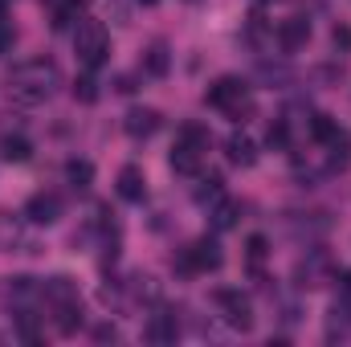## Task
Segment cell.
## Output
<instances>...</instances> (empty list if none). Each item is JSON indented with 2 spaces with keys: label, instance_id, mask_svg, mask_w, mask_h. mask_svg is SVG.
Instances as JSON below:
<instances>
[{
  "label": "cell",
  "instance_id": "cell-1",
  "mask_svg": "<svg viewBox=\"0 0 351 347\" xmlns=\"http://www.w3.org/2000/svg\"><path fill=\"white\" fill-rule=\"evenodd\" d=\"M58 86H62V70L53 58H29V62L12 66V74H8V94L25 106L45 102Z\"/></svg>",
  "mask_w": 351,
  "mask_h": 347
},
{
  "label": "cell",
  "instance_id": "cell-2",
  "mask_svg": "<svg viewBox=\"0 0 351 347\" xmlns=\"http://www.w3.org/2000/svg\"><path fill=\"white\" fill-rule=\"evenodd\" d=\"M204 102L208 106H217V110H225L229 119H237L241 123V115H250L254 110V102H250V86L241 82V78H217L213 86H208V94H204Z\"/></svg>",
  "mask_w": 351,
  "mask_h": 347
},
{
  "label": "cell",
  "instance_id": "cell-3",
  "mask_svg": "<svg viewBox=\"0 0 351 347\" xmlns=\"http://www.w3.org/2000/svg\"><path fill=\"white\" fill-rule=\"evenodd\" d=\"M74 53H78V62H82L86 70H98V66L106 62V53H110V33L102 29V21H82V25L74 29Z\"/></svg>",
  "mask_w": 351,
  "mask_h": 347
},
{
  "label": "cell",
  "instance_id": "cell-4",
  "mask_svg": "<svg viewBox=\"0 0 351 347\" xmlns=\"http://www.w3.org/2000/svg\"><path fill=\"white\" fill-rule=\"evenodd\" d=\"M221 246L213 241V237H200V241H192L188 250H184V258H180V270L184 274H208V270H221Z\"/></svg>",
  "mask_w": 351,
  "mask_h": 347
},
{
  "label": "cell",
  "instance_id": "cell-5",
  "mask_svg": "<svg viewBox=\"0 0 351 347\" xmlns=\"http://www.w3.org/2000/svg\"><path fill=\"white\" fill-rule=\"evenodd\" d=\"M213 302L221 307V315H225V323H229L233 331H250V327H254V307H250V298H245L241 290H217Z\"/></svg>",
  "mask_w": 351,
  "mask_h": 347
},
{
  "label": "cell",
  "instance_id": "cell-6",
  "mask_svg": "<svg viewBox=\"0 0 351 347\" xmlns=\"http://www.w3.org/2000/svg\"><path fill=\"white\" fill-rule=\"evenodd\" d=\"M123 131H127L131 139H152V135L160 131V110H152V106H131L127 119H123Z\"/></svg>",
  "mask_w": 351,
  "mask_h": 347
},
{
  "label": "cell",
  "instance_id": "cell-7",
  "mask_svg": "<svg viewBox=\"0 0 351 347\" xmlns=\"http://www.w3.org/2000/svg\"><path fill=\"white\" fill-rule=\"evenodd\" d=\"M25 217H29V225H53L62 217V200L53 192H37V196H29Z\"/></svg>",
  "mask_w": 351,
  "mask_h": 347
},
{
  "label": "cell",
  "instance_id": "cell-8",
  "mask_svg": "<svg viewBox=\"0 0 351 347\" xmlns=\"http://www.w3.org/2000/svg\"><path fill=\"white\" fill-rule=\"evenodd\" d=\"M306 41H311V21H306V16H290V21L278 25V45H282L286 53H298Z\"/></svg>",
  "mask_w": 351,
  "mask_h": 347
},
{
  "label": "cell",
  "instance_id": "cell-9",
  "mask_svg": "<svg viewBox=\"0 0 351 347\" xmlns=\"http://www.w3.org/2000/svg\"><path fill=\"white\" fill-rule=\"evenodd\" d=\"M172 172L176 176H200V164H204V152L192 147V143H176L172 147Z\"/></svg>",
  "mask_w": 351,
  "mask_h": 347
},
{
  "label": "cell",
  "instance_id": "cell-10",
  "mask_svg": "<svg viewBox=\"0 0 351 347\" xmlns=\"http://www.w3.org/2000/svg\"><path fill=\"white\" fill-rule=\"evenodd\" d=\"M225 156H229V164H237V168H254V164H258V143H254L250 135H229Z\"/></svg>",
  "mask_w": 351,
  "mask_h": 347
},
{
  "label": "cell",
  "instance_id": "cell-11",
  "mask_svg": "<svg viewBox=\"0 0 351 347\" xmlns=\"http://www.w3.org/2000/svg\"><path fill=\"white\" fill-rule=\"evenodd\" d=\"M119 196L131 200V204H139V200L147 196V180H143V172H139L135 164H127V168L119 172Z\"/></svg>",
  "mask_w": 351,
  "mask_h": 347
},
{
  "label": "cell",
  "instance_id": "cell-12",
  "mask_svg": "<svg viewBox=\"0 0 351 347\" xmlns=\"http://www.w3.org/2000/svg\"><path fill=\"white\" fill-rule=\"evenodd\" d=\"M90 0H62L58 4V12H53V29L58 33H66V29H78L82 25V16H86Z\"/></svg>",
  "mask_w": 351,
  "mask_h": 347
},
{
  "label": "cell",
  "instance_id": "cell-13",
  "mask_svg": "<svg viewBox=\"0 0 351 347\" xmlns=\"http://www.w3.org/2000/svg\"><path fill=\"white\" fill-rule=\"evenodd\" d=\"M41 294H45V302H53V307H62V302H74L78 298V286L70 282V278H49L45 286H41Z\"/></svg>",
  "mask_w": 351,
  "mask_h": 347
},
{
  "label": "cell",
  "instance_id": "cell-14",
  "mask_svg": "<svg viewBox=\"0 0 351 347\" xmlns=\"http://www.w3.org/2000/svg\"><path fill=\"white\" fill-rule=\"evenodd\" d=\"M176 335H180V327H176L172 315H152V323H147V339L152 344H176Z\"/></svg>",
  "mask_w": 351,
  "mask_h": 347
},
{
  "label": "cell",
  "instance_id": "cell-15",
  "mask_svg": "<svg viewBox=\"0 0 351 347\" xmlns=\"http://www.w3.org/2000/svg\"><path fill=\"white\" fill-rule=\"evenodd\" d=\"M168 66H172L168 45H164V41H156V45L147 49V58H143V70H147L152 78H164V74H168Z\"/></svg>",
  "mask_w": 351,
  "mask_h": 347
},
{
  "label": "cell",
  "instance_id": "cell-16",
  "mask_svg": "<svg viewBox=\"0 0 351 347\" xmlns=\"http://www.w3.org/2000/svg\"><path fill=\"white\" fill-rule=\"evenodd\" d=\"M208 217H213V229H233L237 225V204L229 196H221L217 204H208Z\"/></svg>",
  "mask_w": 351,
  "mask_h": 347
},
{
  "label": "cell",
  "instance_id": "cell-17",
  "mask_svg": "<svg viewBox=\"0 0 351 347\" xmlns=\"http://www.w3.org/2000/svg\"><path fill=\"white\" fill-rule=\"evenodd\" d=\"M29 152H33V147H29V139H25V135H8V139L0 143V156H4L8 164H25V160H29Z\"/></svg>",
  "mask_w": 351,
  "mask_h": 347
},
{
  "label": "cell",
  "instance_id": "cell-18",
  "mask_svg": "<svg viewBox=\"0 0 351 347\" xmlns=\"http://www.w3.org/2000/svg\"><path fill=\"white\" fill-rule=\"evenodd\" d=\"M58 327L66 331V335H74L78 327H82V302L74 298V302H62L58 307Z\"/></svg>",
  "mask_w": 351,
  "mask_h": 347
},
{
  "label": "cell",
  "instance_id": "cell-19",
  "mask_svg": "<svg viewBox=\"0 0 351 347\" xmlns=\"http://www.w3.org/2000/svg\"><path fill=\"white\" fill-rule=\"evenodd\" d=\"M66 180H70L74 188H86L90 180H94V168H90L86 160H70V164H66Z\"/></svg>",
  "mask_w": 351,
  "mask_h": 347
},
{
  "label": "cell",
  "instance_id": "cell-20",
  "mask_svg": "<svg viewBox=\"0 0 351 347\" xmlns=\"http://www.w3.org/2000/svg\"><path fill=\"white\" fill-rule=\"evenodd\" d=\"M180 143H192V147L208 152V131H204L200 123H184V127H180Z\"/></svg>",
  "mask_w": 351,
  "mask_h": 347
},
{
  "label": "cell",
  "instance_id": "cell-21",
  "mask_svg": "<svg viewBox=\"0 0 351 347\" xmlns=\"http://www.w3.org/2000/svg\"><path fill=\"white\" fill-rule=\"evenodd\" d=\"M225 196V188H221V176H208L200 188H196V204H217Z\"/></svg>",
  "mask_w": 351,
  "mask_h": 347
},
{
  "label": "cell",
  "instance_id": "cell-22",
  "mask_svg": "<svg viewBox=\"0 0 351 347\" xmlns=\"http://www.w3.org/2000/svg\"><path fill=\"white\" fill-rule=\"evenodd\" d=\"M265 143L274 147V152H286L290 147V127L278 119V123H269V135H265Z\"/></svg>",
  "mask_w": 351,
  "mask_h": 347
},
{
  "label": "cell",
  "instance_id": "cell-23",
  "mask_svg": "<svg viewBox=\"0 0 351 347\" xmlns=\"http://www.w3.org/2000/svg\"><path fill=\"white\" fill-rule=\"evenodd\" d=\"M74 98H78V102H98V82H94L90 74H82V78L74 82Z\"/></svg>",
  "mask_w": 351,
  "mask_h": 347
},
{
  "label": "cell",
  "instance_id": "cell-24",
  "mask_svg": "<svg viewBox=\"0 0 351 347\" xmlns=\"http://www.w3.org/2000/svg\"><path fill=\"white\" fill-rule=\"evenodd\" d=\"M12 45H16V29H12V21H4V16H0V58H8V53H12Z\"/></svg>",
  "mask_w": 351,
  "mask_h": 347
},
{
  "label": "cell",
  "instance_id": "cell-25",
  "mask_svg": "<svg viewBox=\"0 0 351 347\" xmlns=\"http://www.w3.org/2000/svg\"><path fill=\"white\" fill-rule=\"evenodd\" d=\"M94 339H98V344H114V339H119V327L102 323V327H94Z\"/></svg>",
  "mask_w": 351,
  "mask_h": 347
},
{
  "label": "cell",
  "instance_id": "cell-26",
  "mask_svg": "<svg viewBox=\"0 0 351 347\" xmlns=\"http://www.w3.org/2000/svg\"><path fill=\"white\" fill-rule=\"evenodd\" d=\"M250 258H254V261L265 258V237H262V233H254V237H250Z\"/></svg>",
  "mask_w": 351,
  "mask_h": 347
},
{
  "label": "cell",
  "instance_id": "cell-27",
  "mask_svg": "<svg viewBox=\"0 0 351 347\" xmlns=\"http://www.w3.org/2000/svg\"><path fill=\"white\" fill-rule=\"evenodd\" d=\"M331 37H335V45H339V49H351V29H348V25H335V33H331Z\"/></svg>",
  "mask_w": 351,
  "mask_h": 347
},
{
  "label": "cell",
  "instance_id": "cell-28",
  "mask_svg": "<svg viewBox=\"0 0 351 347\" xmlns=\"http://www.w3.org/2000/svg\"><path fill=\"white\" fill-rule=\"evenodd\" d=\"M139 4H156V0H139Z\"/></svg>",
  "mask_w": 351,
  "mask_h": 347
},
{
  "label": "cell",
  "instance_id": "cell-29",
  "mask_svg": "<svg viewBox=\"0 0 351 347\" xmlns=\"http://www.w3.org/2000/svg\"><path fill=\"white\" fill-rule=\"evenodd\" d=\"M4 4H12V0H0V8H4Z\"/></svg>",
  "mask_w": 351,
  "mask_h": 347
},
{
  "label": "cell",
  "instance_id": "cell-30",
  "mask_svg": "<svg viewBox=\"0 0 351 347\" xmlns=\"http://www.w3.org/2000/svg\"><path fill=\"white\" fill-rule=\"evenodd\" d=\"M258 4H265V0H258Z\"/></svg>",
  "mask_w": 351,
  "mask_h": 347
}]
</instances>
